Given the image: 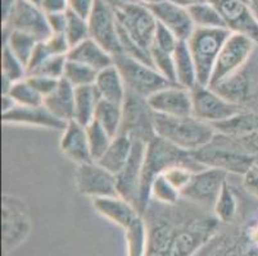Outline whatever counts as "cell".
<instances>
[{
	"mask_svg": "<svg viewBox=\"0 0 258 256\" xmlns=\"http://www.w3.org/2000/svg\"><path fill=\"white\" fill-rule=\"evenodd\" d=\"M89 30L90 39L98 42L108 53L113 56L122 54L116 11L109 4L97 0L95 9L89 18Z\"/></svg>",
	"mask_w": 258,
	"mask_h": 256,
	"instance_id": "obj_16",
	"label": "cell"
},
{
	"mask_svg": "<svg viewBox=\"0 0 258 256\" xmlns=\"http://www.w3.org/2000/svg\"><path fill=\"white\" fill-rule=\"evenodd\" d=\"M67 64V55H51L30 74H41L55 79H62Z\"/></svg>",
	"mask_w": 258,
	"mask_h": 256,
	"instance_id": "obj_43",
	"label": "cell"
},
{
	"mask_svg": "<svg viewBox=\"0 0 258 256\" xmlns=\"http://www.w3.org/2000/svg\"><path fill=\"white\" fill-rule=\"evenodd\" d=\"M103 2H104V3H107V4H109L112 8L117 9V8H119V7L125 6V4L138 2V0H103Z\"/></svg>",
	"mask_w": 258,
	"mask_h": 256,
	"instance_id": "obj_55",
	"label": "cell"
},
{
	"mask_svg": "<svg viewBox=\"0 0 258 256\" xmlns=\"http://www.w3.org/2000/svg\"><path fill=\"white\" fill-rule=\"evenodd\" d=\"M241 183H243L244 189L258 200V169H250L247 175L241 177Z\"/></svg>",
	"mask_w": 258,
	"mask_h": 256,
	"instance_id": "obj_50",
	"label": "cell"
},
{
	"mask_svg": "<svg viewBox=\"0 0 258 256\" xmlns=\"http://www.w3.org/2000/svg\"><path fill=\"white\" fill-rule=\"evenodd\" d=\"M118 26L145 50L151 51L158 21L151 7L140 2L125 4L114 9Z\"/></svg>",
	"mask_w": 258,
	"mask_h": 256,
	"instance_id": "obj_11",
	"label": "cell"
},
{
	"mask_svg": "<svg viewBox=\"0 0 258 256\" xmlns=\"http://www.w3.org/2000/svg\"><path fill=\"white\" fill-rule=\"evenodd\" d=\"M100 102V96L94 84L77 88L75 91V105H74V121L83 126H89L95 118L98 104Z\"/></svg>",
	"mask_w": 258,
	"mask_h": 256,
	"instance_id": "obj_31",
	"label": "cell"
},
{
	"mask_svg": "<svg viewBox=\"0 0 258 256\" xmlns=\"http://www.w3.org/2000/svg\"><path fill=\"white\" fill-rule=\"evenodd\" d=\"M247 224L221 225L196 256H258V246L249 237Z\"/></svg>",
	"mask_w": 258,
	"mask_h": 256,
	"instance_id": "obj_9",
	"label": "cell"
},
{
	"mask_svg": "<svg viewBox=\"0 0 258 256\" xmlns=\"http://www.w3.org/2000/svg\"><path fill=\"white\" fill-rule=\"evenodd\" d=\"M255 169H258V155H257V160H255V165H254Z\"/></svg>",
	"mask_w": 258,
	"mask_h": 256,
	"instance_id": "obj_61",
	"label": "cell"
},
{
	"mask_svg": "<svg viewBox=\"0 0 258 256\" xmlns=\"http://www.w3.org/2000/svg\"><path fill=\"white\" fill-rule=\"evenodd\" d=\"M15 3H16V0H2V23L8 18L12 9H13Z\"/></svg>",
	"mask_w": 258,
	"mask_h": 256,
	"instance_id": "obj_53",
	"label": "cell"
},
{
	"mask_svg": "<svg viewBox=\"0 0 258 256\" xmlns=\"http://www.w3.org/2000/svg\"><path fill=\"white\" fill-rule=\"evenodd\" d=\"M230 34L231 31L225 27H196L193 34L186 40L190 53L196 62L198 84L210 86L213 68Z\"/></svg>",
	"mask_w": 258,
	"mask_h": 256,
	"instance_id": "obj_6",
	"label": "cell"
},
{
	"mask_svg": "<svg viewBox=\"0 0 258 256\" xmlns=\"http://www.w3.org/2000/svg\"><path fill=\"white\" fill-rule=\"evenodd\" d=\"M216 131L233 136L258 151V110L240 112L234 118L215 126Z\"/></svg>",
	"mask_w": 258,
	"mask_h": 256,
	"instance_id": "obj_25",
	"label": "cell"
},
{
	"mask_svg": "<svg viewBox=\"0 0 258 256\" xmlns=\"http://www.w3.org/2000/svg\"><path fill=\"white\" fill-rule=\"evenodd\" d=\"M138 2H140V3L143 4H147V6H153V4L162 2V0H138Z\"/></svg>",
	"mask_w": 258,
	"mask_h": 256,
	"instance_id": "obj_57",
	"label": "cell"
},
{
	"mask_svg": "<svg viewBox=\"0 0 258 256\" xmlns=\"http://www.w3.org/2000/svg\"><path fill=\"white\" fill-rule=\"evenodd\" d=\"M93 206L100 217L118 225L122 229H126L142 217L139 210L133 204L119 196L94 199Z\"/></svg>",
	"mask_w": 258,
	"mask_h": 256,
	"instance_id": "obj_24",
	"label": "cell"
},
{
	"mask_svg": "<svg viewBox=\"0 0 258 256\" xmlns=\"http://www.w3.org/2000/svg\"><path fill=\"white\" fill-rule=\"evenodd\" d=\"M217 8L231 32L247 35L258 44V21L245 0H207Z\"/></svg>",
	"mask_w": 258,
	"mask_h": 256,
	"instance_id": "obj_19",
	"label": "cell"
},
{
	"mask_svg": "<svg viewBox=\"0 0 258 256\" xmlns=\"http://www.w3.org/2000/svg\"><path fill=\"white\" fill-rule=\"evenodd\" d=\"M86 132H88L91 156H93L94 161H97L107 151L113 137L95 121H93L89 126H86Z\"/></svg>",
	"mask_w": 258,
	"mask_h": 256,
	"instance_id": "obj_39",
	"label": "cell"
},
{
	"mask_svg": "<svg viewBox=\"0 0 258 256\" xmlns=\"http://www.w3.org/2000/svg\"><path fill=\"white\" fill-rule=\"evenodd\" d=\"M48 25L51 34H64L66 25H67V12L66 13L46 14Z\"/></svg>",
	"mask_w": 258,
	"mask_h": 256,
	"instance_id": "obj_49",
	"label": "cell"
},
{
	"mask_svg": "<svg viewBox=\"0 0 258 256\" xmlns=\"http://www.w3.org/2000/svg\"><path fill=\"white\" fill-rule=\"evenodd\" d=\"M76 189L84 196L94 199L118 196L116 176L108 172L97 161L80 164L75 173Z\"/></svg>",
	"mask_w": 258,
	"mask_h": 256,
	"instance_id": "obj_15",
	"label": "cell"
},
{
	"mask_svg": "<svg viewBox=\"0 0 258 256\" xmlns=\"http://www.w3.org/2000/svg\"><path fill=\"white\" fill-rule=\"evenodd\" d=\"M75 91L76 89L66 79H59L57 88L44 98V105L60 121H71L74 118Z\"/></svg>",
	"mask_w": 258,
	"mask_h": 256,
	"instance_id": "obj_29",
	"label": "cell"
},
{
	"mask_svg": "<svg viewBox=\"0 0 258 256\" xmlns=\"http://www.w3.org/2000/svg\"><path fill=\"white\" fill-rule=\"evenodd\" d=\"M210 88L241 112L258 110V45L243 67Z\"/></svg>",
	"mask_w": 258,
	"mask_h": 256,
	"instance_id": "obj_5",
	"label": "cell"
},
{
	"mask_svg": "<svg viewBox=\"0 0 258 256\" xmlns=\"http://www.w3.org/2000/svg\"><path fill=\"white\" fill-rule=\"evenodd\" d=\"M248 227V233H249V237L252 238L253 242L258 246V215L254 218V219L250 220L247 224Z\"/></svg>",
	"mask_w": 258,
	"mask_h": 256,
	"instance_id": "obj_52",
	"label": "cell"
},
{
	"mask_svg": "<svg viewBox=\"0 0 258 256\" xmlns=\"http://www.w3.org/2000/svg\"><path fill=\"white\" fill-rule=\"evenodd\" d=\"M175 60V82L185 89H194L198 84L197 67L186 41H180L173 51Z\"/></svg>",
	"mask_w": 258,
	"mask_h": 256,
	"instance_id": "obj_30",
	"label": "cell"
},
{
	"mask_svg": "<svg viewBox=\"0 0 258 256\" xmlns=\"http://www.w3.org/2000/svg\"><path fill=\"white\" fill-rule=\"evenodd\" d=\"M181 199V192L173 187L167 178L159 175L153 180L151 185V200L158 201L166 205H172Z\"/></svg>",
	"mask_w": 258,
	"mask_h": 256,
	"instance_id": "obj_40",
	"label": "cell"
},
{
	"mask_svg": "<svg viewBox=\"0 0 258 256\" xmlns=\"http://www.w3.org/2000/svg\"><path fill=\"white\" fill-rule=\"evenodd\" d=\"M67 59L88 65L97 72L114 64L113 55L108 53L104 48H102L93 39L85 40L79 45L70 49L69 54H67Z\"/></svg>",
	"mask_w": 258,
	"mask_h": 256,
	"instance_id": "obj_26",
	"label": "cell"
},
{
	"mask_svg": "<svg viewBox=\"0 0 258 256\" xmlns=\"http://www.w3.org/2000/svg\"><path fill=\"white\" fill-rule=\"evenodd\" d=\"M143 218L148 236L145 256H196L222 225L212 210L182 197L172 205L151 200Z\"/></svg>",
	"mask_w": 258,
	"mask_h": 256,
	"instance_id": "obj_1",
	"label": "cell"
},
{
	"mask_svg": "<svg viewBox=\"0 0 258 256\" xmlns=\"http://www.w3.org/2000/svg\"><path fill=\"white\" fill-rule=\"evenodd\" d=\"M8 95L15 100L16 104L21 107H36L44 104V98L30 83L27 77L12 84Z\"/></svg>",
	"mask_w": 258,
	"mask_h": 256,
	"instance_id": "obj_37",
	"label": "cell"
},
{
	"mask_svg": "<svg viewBox=\"0 0 258 256\" xmlns=\"http://www.w3.org/2000/svg\"><path fill=\"white\" fill-rule=\"evenodd\" d=\"M41 9L45 14L66 13L69 11V0H44Z\"/></svg>",
	"mask_w": 258,
	"mask_h": 256,
	"instance_id": "obj_51",
	"label": "cell"
},
{
	"mask_svg": "<svg viewBox=\"0 0 258 256\" xmlns=\"http://www.w3.org/2000/svg\"><path fill=\"white\" fill-rule=\"evenodd\" d=\"M154 113L167 117L193 116L191 90L171 83L148 98Z\"/></svg>",
	"mask_w": 258,
	"mask_h": 256,
	"instance_id": "obj_20",
	"label": "cell"
},
{
	"mask_svg": "<svg viewBox=\"0 0 258 256\" xmlns=\"http://www.w3.org/2000/svg\"><path fill=\"white\" fill-rule=\"evenodd\" d=\"M26 3L29 4H32V6H36V7H40L41 8V4H43L44 0H25Z\"/></svg>",
	"mask_w": 258,
	"mask_h": 256,
	"instance_id": "obj_56",
	"label": "cell"
},
{
	"mask_svg": "<svg viewBox=\"0 0 258 256\" xmlns=\"http://www.w3.org/2000/svg\"><path fill=\"white\" fill-rule=\"evenodd\" d=\"M194 170H191L190 168L185 165H176L172 168L167 169L163 176L168 180V182L172 185L173 187L179 190L180 192H182L185 190V187L189 185V182L191 181L194 176Z\"/></svg>",
	"mask_w": 258,
	"mask_h": 256,
	"instance_id": "obj_45",
	"label": "cell"
},
{
	"mask_svg": "<svg viewBox=\"0 0 258 256\" xmlns=\"http://www.w3.org/2000/svg\"><path fill=\"white\" fill-rule=\"evenodd\" d=\"M227 177L229 175L221 169H202L194 173L189 185L181 192V197L202 208L212 210L222 187L226 183Z\"/></svg>",
	"mask_w": 258,
	"mask_h": 256,
	"instance_id": "obj_14",
	"label": "cell"
},
{
	"mask_svg": "<svg viewBox=\"0 0 258 256\" xmlns=\"http://www.w3.org/2000/svg\"><path fill=\"white\" fill-rule=\"evenodd\" d=\"M193 154L206 168L221 169L227 175L243 177L254 168L258 151L233 136L216 131L212 140Z\"/></svg>",
	"mask_w": 258,
	"mask_h": 256,
	"instance_id": "obj_2",
	"label": "cell"
},
{
	"mask_svg": "<svg viewBox=\"0 0 258 256\" xmlns=\"http://www.w3.org/2000/svg\"><path fill=\"white\" fill-rule=\"evenodd\" d=\"M145 146L147 145L134 141V147L127 164L116 176L118 196L133 204L140 211V191H142L143 163H144Z\"/></svg>",
	"mask_w": 258,
	"mask_h": 256,
	"instance_id": "obj_18",
	"label": "cell"
},
{
	"mask_svg": "<svg viewBox=\"0 0 258 256\" xmlns=\"http://www.w3.org/2000/svg\"><path fill=\"white\" fill-rule=\"evenodd\" d=\"M2 25L6 30H17L32 35L39 41L46 40L51 35L45 12L40 7L26 3L25 0H16L11 14Z\"/></svg>",
	"mask_w": 258,
	"mask_h": 256,
	"instance_id": "obj_17",
	"label": "cell"
},
{
	"mask_svg": "<svg viewBox=\"0 0 258 256\" xmlns=\"http://www.w3.org/2000/svg\"><path fill=\"white\" fill-rule=\"evenodd\" d=\"M122 116V105L100 100L94 121L100 124L112 137H114L121 132Z\"/></svg>",
	"mask_w": 258,
	"mask_h": 256,
	"instance_id": "obj_33",
	"label": "cell"
},
{
	"mask_svg": "<svg viewBox=\"0 0 258 256\" xmlns=\"http://www.w3.org/2000/svg\"><path fill=\"white\" fill-rule=\"evenodd\" d=\"M2 76L7 77L12 82H17L27 77V67L7 45H3L2 49Z\"/></svg>",
	"mask_w": 258,
	"mask_h": 256,
	"instance_id": "obj_41",
	"label": "cell"
},
{
	"mask_svg": "<svg viewBox=\"0 0 258 256\" xmlns=\"http://www.w3.org/2000/svg\"><path fill=\"white\" fill-rule=\"evenodd\" d=\"M250 8H252L253 13H254L255 18H257V21H258V4H253V6H250Z\"/></svg>",
	"mask_w": 258,
	"mask_h": 256,
	"instance_id": "obj_58",
	"label": "cell"
},
{
	"mask_svg": "<svg viewBox=\"0 0 258 256\" xmlns=\"http://www.w3.org/2000/svg\"><path fill=\"white\" fill-rule=\"evenodd\" d=\"M59 149L64 156L77 165L94 161L89 146L86 127L77 123L74 119L67 122L64 130L62 131Z\"/></svg>",
	"mask_w": 258,
	"mask_h": 256,
	"instance_id": "obj_23",
	"label": "cell"
},
{
	"mask_svg": "<svg viewBox=\"0 0 258 256\" xmlns=\"http://www.w3.org/2000/svg\"><path fill=\"white\" fill-rule=\"evenodd\" d=\"M133 147L134 141L127 135L119 132L118 135L114 136L107 151L98 159L97 163L107 169L108 172L117 176L127 164L133 152Z\"/></svg>",
	"mask_w": 258,
	"mask_h": 256,
	"instance_id": "obj_28",
	"label": "cell"
},
{
	"mask_svg": "<svg viewBox=\"0 0 258 256\" xmlns=\"http://www.w3.org/2000/svg\"><path fill=\"white\" fill-rule=\"evenodd\" d=\"M97 74L98 72L95 69H93V68L88 67L85 64H81L79 62L67 59L63 79H66L75 89H77L94 84V82L97 79Z\"/></svg>",
	"mask_w": 258,
	"mask_h": 256,
	"instance_id": "obj_36",
	"label": "cell"
},
{
	"mask_svg": "<svg viewBox=\"0 0 258 256\" xmlns=\"http://www.w3.org/2000/svg\"><path fill=\"white\" fill-rule=\"evenodd\" d=\"M94 86L99 94L100 100L119 105H122L125 102L127 89H126L125 81L122 78L118 68L114 64L98 72Z\"/></svg>",
	"mask_w": 258,
	"mask_h": 256,
	"instance_id": "obj_27",
	"label": "cell"
},
{
	"mask_svg": "<svg viewBox=\"0 0 258 256\" xmlns=\"http://www.w3.org/2000/svg\"><path fill=\"white\" fill-rule=\"evenodd\" d=\"M176 165H185L194 172H199L206 166L202 165L193 152L185 151L168 141L156 136L145 146L143 163L142 191H140V211L143 213L151 201V185L156 177Z\"/></svg>",
	"mask_w": 258,
	"mask_h": 256,
	"instance_id": "obj_3",
	"label": "cell"
},
{
	"mask_svg": "<svg viewBox=\"0 0 258 256\" xmlns=\"http://www.w3.org/2000/svg\"><path fill=\"white\" fill-rule=\"evenodd\" d=\"M44 41H45L51 55H67L71 49L64 34H51Z\"/></svg>",
	"mask_w": 258,
	"mask_h": 256,
	"instance_id": "obj_47",
	"label": "cell"
},
{
	"mask_svg": "<svg viewBox=\"0 0 258 256\" xmlns=\"http://www.w3.org/2000/svg\"><path fill=\"white\" fill-rule=\"evenodd\" d=\"M3 124L15 126H31L48 130H64L67 122L60 121L44 104L36 107H21L16 105L7 113H2Z\"/></svg>",
	"mask_w": 258,
	"mask_h": 256,
	"instance_id": "obj_21",
	"label": "cell"
},
{
	"mask_svg": "<svg viewBox=\"0 0 258 256\" xmlns=\"http://www.w3.org/2000/svg\"><path fill=\"white\" fill-rule=\"evenodd\" d=\"M122 113L121 133L145 145L156 137V113L147 98L127 91L122 104Z\"/></svg>",
	"mask_w": 258,
	"mask_h": 256,
	"instance_id": "obj_8",
	"label": "cell"
},
{
	"mask_svg": "<svg viewBox=\"0 0 258 256\" xmlns=\"http://www.w3.org/2000/svg\"><path fill=\"white\" fill-rule=\"evenodd\" d=\"M113 58L114 65L118 68L127 91L148 99L171 84V82L162 77L151 64L134 59L125 54H118Z\"/></svg>",
	"mask_w": 258,
	"mask_h": 256,
	"instance_id": "obj_10",
	"label": "cell"
},
{
	"mask_svg": "<svg viewBox=\"0 0 258 256\" xmlns=\"http://www.w3.org/2000/svg\"><path fill=\"white\" fill-rule=\"evenodd\" d=\"M31 231V217L22 199L4 194L2 197V245L4 255L22 245Z\"/></svg>",
	"mask_w": 258,
	"mask_h": 256,
	"instance_id": "obj_7",
	"label": "cell"
},
{
	"mask_svg": "<svg viewBox=\"0 0 258 256\" xmlns=\"http://www.w3.org/2000/svg\"><path fill=\"white\" fill-rule=\"evenodd\" d=\"M64 36L71 48L90 39L89 20H85V18L67 11V25H66Z\"/></svg>",
	"mask_w": 258,
	"mask_h": 256,
	"instance_id": "obj_38",
	"label": "cell"
},
{
	"mask_svg": "<svg viewBox=\"0 0 258 256\" xmlns=\"http://www.w3.org/2000/svg\"><path fill=\"white\" fill-rule=\"evenodd\" d=\"M15 100L8 94H2V113H7L16 107Z\"/></svg>",
	"mask_w": 258,
	"mask_h": 256,
	"instance_id": "obj_54",
	"label": "cell"
},
{
	"mask_svg": "<svg viewBox=\"0 0 258 256\" xmlns=\"http://www.w3.org/2000/svg\"><path fill=\"white\" fill-rule=\"evenodd\" d=\"M97 6V0H69V11L89 20Z\"/></svg>",
	"mask_w": 258,
	"mask_h": 256,
	"instance_id": "obj_48",
	"label": "cell"
},
{
	"mask_svg": "<svg viewBox=\"0 0 258 256\" xmlns=\"http://www.w3.org/2000/svg\"><path fill=\"white\" fill-rule=\"evenodd\" d=\"M156 132L170 144L196 152L212 140L216 128L194 116L167 117L156 113Z\"/></svg>",
	"mask_w": 258,
	"mask_h": 256,
	"instance_id": "obj_4",
	"label": "cell"
},
{
	"mask_svg": "<svg viewBox=\"0 0 258 256\" xmlns=\"http://www.w3.org/2000/svg\"><path fill=\"white\" fill-rule=\"evenodd\" d=\"M249 6H253V4H258V0H245Z\"/></svg>",
	"mask_w": 258,
	"mask_h": 256,
	"instance_id": "obj_59",
	"label": "cell"
},
{
	"mask_svg": "<svg viewBox=\"0 0 258 256\" xmlns=\"http://www.w3.org/2000/svg\"><path fill=\"white\" fill-rule=\"evenodd\" d=\"M193 116L212 124L213 127L234 118L241 112L238 107L227 102L210 86L197 84L191 89Z\"/></svg>",
	"mask_w": 258,
	"mask_h": 256,
	"instance_id": "obj_13",
	"label": "cell"
},
{
	"mask_svg": "<svg viewBox=\"0 0 258 256\" xmlns=\"http://www.w3.org/2000/svg\"><path fill=\"white\" fill-rule=\"evenodd\" d=\"M189 12L196 27L227 28L226 23H225L224 18L221 17L220 12L207 0L191 4L189 7Z\"/></svg>",
	"mask_w": 258,
	"mask_h": 256,
	"instance_id": "obj_34",
	"label": "cell"
},
{
	"mask_svg": "<svg viewBox=\"0 0 258 256\" xmlns=\"http://www.w3.org/2000/svg\"><path fill=\"white\" fill-rule=\"evenodd\" d=\"M127 256H145L147 253V227L144 218L137 219L127 228L123 229Z\"/></svg>",
	"mask_w": 258,
	"mask_h": 256,
	"instance_id": "obj_35",
	"label": "cell"
},
{
	"mask_svg": "<svg viewBox=\"0 0 258 256\" xmlns=\"http://www.w3.org/2000/svg\"><path fill=\"white\" fill-rule=\"evenodd\" d=\"M3 45H7L12 53L17 56L18 59L27 67L30 58L32 55L35 46L39 40L35 36L17 30H6L3 28Z\"/></svg>",
	"mask_w": 258,
	"mask_h": 256,
	"instance_id": "obj_32",
	"label": "cell"
},
{
	"mask_svg": "<svg viewBox=\"0 0 258 256\" xmlns=\"http://www.w3.org/2000/svg\"><path fill=\"white\" fill-rule=\"evenodd\" d=\"M258 44L247 35L231 32L225 41L216 62L210 86L222 81L243 67L254 51Z\"/></svg>",
	"mask_w": 258,
	"mask_h": 256,
	"instance_id": "obj_12",
	"label": "cell"
},
{
	"mask_svg": "<svg viewBox=\"0 0 258 256\" xmlns=\"http://www.w3.org/2000/svg\"><path fill=\"white\" fill-rule=\"evenodd\" d=\"M191 3H199V2H205V0H190Z\"/></svg>",
	"mask_w": 258,
	"mask_h": 256,
	"instance_id": "obj_60",
	"label": "cell"
},
{
	"mask_svg": "<svg viewBox=\"0 0 258 256\" xmlns=\"http://www.w3.org/2000/svg\"><path fill=\"white\" fill-rule=\"evenodd\" d=\"M151 58L152 65L154 69L165 77L171 83L175 82V60H173V53L159 50V49L151 48Z\"/></svg>",
	"mask_w": 258,
	"mask_h": 256,
	"instance_id": "obj_42",
	"label": "cell"
},
{
	"mask_svg": "<svg viewBox=\"0 0 258 256\" xmlns=\"http://www.w3.org/2000/svg\"><path fill=\"white\" fill-rule=\"evenodd\" d=\"M27 79L43 98L48 96L54 89L57 88L58 82H59V79L41 76V74H27Z\"/></svg>",
	"mask_w": 258,
	"mask_h": 256,
	"instance_id": "obj_46",
	"label": "cell"
},
{
	"mask_svg": "<svg viewBox=\"0 0 258 256\" xmlns=\"http://www.w3.org/2000/svg\"><path fill=\"white\" fill-rule=\"evenodd\" d=\"M180 40L176 37V35L172 31H170L167 27L158 23V27L156 30V35H154L153 44L152 48L159 49V50L167 51V53H173L175 49L177 48V44Z\"/></svg>",
	"mask_w": 258,
	"mask_h": 256,
	"instance_id": "obj_44",
	"label": "cell"
},
{
	"mask_svg": "<svg viewBox=\"0 0 258 256\" xmlns=\"http://www.w3.org/2000/svg\"><path fill=\"white\" fill-rule=\"evenodd\" d=\"M149 7L158 23L172 31L180 41H186L196 30L189 8L176 6L168 0H162Z\"/></svg>",
	"mask_w": 258,
	"mask_h": 256,
	"instance_id": "obj_22",
	"label": "cell"
}]
</instances>
